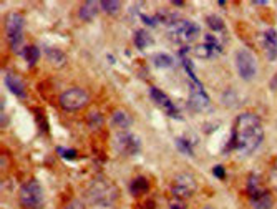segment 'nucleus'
<instances>
[{"label":"nucleus","mask_w":277,"mask_h":209,"mask_svg":"<svg viewBox=\"0 0 277 209\" xmlns=\"http://www.w3.org/2000/svg\"><path fill=\"white\" fill-rule=\"evenodd\" d=\"M148 190H150V181L146 180V178H143V176L134 178V180L132 181V184H130V191H132L133 196L144 194Z\"/></svg>","instance_id":"19"},{"label":"nucleus","mask_w":277,"mask_h":209,"mask_svg":"<svg viewBox=\"0 0 277 209\" xmlns=\"http://www.w3.org/2000/svg\"><path fill=\"white\" fill-rule=\"evenodd\" d=\"M173 5H174V7H182V5H184V2H181V0H174Z\"/></svg>","instance_id":"31"},{"label":"nucleus","mask_w":277,"mask_h":209,"mask_svg":"<svg viewBox=\"0 0 277 209\" xmlns=\"http://www.w3.org/2000/svg\"><path fill=\"white\" fill-rule=\"evenodd\" d=\"M202 209H214V208H211V206H208V208H202Z\"/></svg>","instance_id":"32"},{"label":"nucleus","mask_w":277,"mask_h":209,"mask_svg":"<svg viewBox=\"0 0 277 209\" xmlns=\"http://www.w3.org/2000/svg\"><path fill=\"white\" fill-rule=\"evenodd\" d=\"M150 95H151V98H153V102H154L156 104H158V106L163 108L164 112L168 113L171 118H181V116H180V112H178V108L173 104V102L170 100L166 93H163L161 90H158L156 86H151V88H150Z\"/></svg>","instance_id":"12"},{"label":"nucleus","mask_w":277,"mask_h":209,"mask_svg":"<svg viewBox=\"0 0 277 209\" xmlns=\"http://www.w3.org/2000/svg\"><path fill=\"white\" fill-rule=\"evenodd\" d=\"M212 174L219 178V180H224V176H226V171H224V168L221 164H218V166H214L212 168Z\"/></svg>","instance_id":"28"},{"label":"nucleus","mask_w":277,"mask_h":209,"mask_svg":"<svg viewBox=\"0 0 277 209\" xmlns=\"http://www.w3.org/2000/svg\"><path fill=\"white\" fill-rule=\"evenodd\" d=\"M45 54H46V58H48V62L54 66H65L66 65V55L62 52L60 48H46L45 50Z\"/></svg>","instance_id":"17"},{"label":"nucleus","mask_w":277,"mask_h":209,"mask_svg":"<svg viewBox=\"0 0 277 209\" xmlns=\"http://www.w3.org/2000/svg\"><path fill=\"white\" fill-rule=\"evenodd\" d=\"M170 208L171 209H186V202H184V200H181V198L173 196L170 200Z\"/></svg>","instance_id":"27"},{"label":"nucleus","mask_w":277,"mask_h":209,"mask_svg":"<svg viewBox=\"0 0 277 209\" xmlns=\"http://www.w3.org/2000/svg\"><path fill=\"white\" fill-rule=\"evenodd\" d=\"M114 148L120 154H124V156H134L140 153L141 150V143H140V138L134 136L132 133H126V132H120L114 138Z\"/></svg>","instance_id":"9"},{"label":"nucleus","mask_w":277,"mask_h":209,"mask_svg":"<svg viewBox=\"0 0 277 209\" xmlns=\"http://www.w3.org/2000/svg\"><path fill=\"white\" fill-rule=\"evenodd\" d=\"M5 32H7V42L10 48L18 52L24 42V17L17 12H12L5 18Z\"/></svg>","instance_id":"5"},{"label":"nucleus","mask_w":277,"mask_h":209,"mask_svg":"<svg viewBox=\"0 0 277 209\" xmlns=\"http://www.w3.org/2000/svg\"><path fill=\"white\" fill-rule=\"evenodd\" d=\"M88 102H90V96L83 88H70L62 93L58 98L60 106L66 112H76V110L85 108Z\"/></svg>","instance_id":"6"},{"label":"nucleus","mask_w":277,"mask_h":209,"mask_svg":"<svg viewBox=\"0 0 277 209\" xmlns=\"http://www.w3.org/2000/svg\"><path fill=\"white\" fill-rule=\"evenodd\" d=\"M236 68L239 76L246 82H250L258 73V65H256L254 55L249 50H239L236 54Z\"/></svg>","instance_id":"7"},{"label":"nucleus","mask_w":277,"mask_h":209,"mask_svg":"<svg viewBox=\"0 0 277 209\" xmlns=\"http://www.w3.org/2000/svg\"><path fill=\"white\" fill-rule=\"evenodd\" d=\"M221 52H222L221 42H219L218 36L212 35V34L204 35L202 45L194 48V54H196V56H200V58H214V56H218Z\"/></svg>","instance_id":"11"},{"label":"nucleus","mask_w":277,"mask_h":209,"mask_svg":"<svg viewBox=\"0 0 277 209\" xmlns=\"http://www.w3.org/2000/svg\"><path fill=\"white\" fill-rule=\"evenodd\" d=\"M22 54H24L25 60H27V64H28V65H35V64H36V60L40 58V52H38V48H36L35 45L25 46Z\"/></svg>","instance_id":"23"},{"label":"nucleus","mask_w":277,"mask_h":209,"mask_svg":"<svg viewBox=\"0 0 277 209\" xmlns=\"http://www.w3.org/2000/svg\"><path fill=\"white\" fill-rule=\"evenodd\" d=\"M88 200L93 206H112L118 198V188L108 180H95L88 188Z\"/></svg>","instance_id":"2"},{"label":"nucleus","mask_w":277,"mask_h":209,"mask_svg":"<svg viewBox=\"0 0 277 209\" xmlns=\"http://www.w3.org/2000/svg\"><path fill=\"white\" fill-rule=\"evenodd\" d=\"M252 5H269V2H262V0H254Z\"/></svg>","instance_id":"30"},{"label":"nucleus","mask_w":277,"mask_h":209,"mask_svg":"<svg viewBox=\"0 0 277 209\" xmlns=\"http://www.w3.org/2000/svg\"><path fill=\"white\" fill-rule=\"evenodd\" d=\"M5 86L18 98H25V95H27V93H25L24 82L20 80L17 75H14V73H7V75H5Z\"/></svg>","instance_id":"14"},{"label":"nucleus","mask_w":277,"mask_h":209,"mask_svg":"<svg viewBox=\"0 0 277 209\" xmlns=\"http://www.w3.org/2000/svg\"><path fill=\"white\" fill-rule=\"evenodd\" d=\"M262 45H264V50H266L268 58L270 62L276 60L277 58V32L274 28H269V30H266V32H264Z\"/></svg>","instance_id":"13"},{"label":"nucleus","mask_w":277,"mask_h":209,"mask_svg":"<svg viewBox=\"0 0 277 209\" xmlns=\"http://www.w3.org/2000/svg\"><path fill=\"white\" fill-rule=\"evenodd\" d=\"M170 36L178 44H190V42L196 40L201 34L200 25L191 22V20H178L173 25L168 27Z\"/></svg>","instance_id":"4"},{"label":"nucleus","mask_w":277,"mask_h":209,"mask_svg":"<svg viewBox=\"0 0 277 209\" xmlns=\"http://www.w3.org/2000/svg\"><path fill=\"white\" fill-rule=\"evenodd\" d=\"M176 146L181 153H184L188 156H194V150H192V144L184 138H176Z\"/></svg>","instance_id":"24"},{"label":"nucleus","mask_w":277,"mask_h":209,"mask_svg":"<svg viewBox=\"0 0 277 209\" xmlns=\"http://www.w3.org/2000/svg\"><path fill=\"white\" fill-rule=\"evenodd\" d=\"M153 65L158 68H170L174 65V58L168 54H156L153 56Z\"/></svg>","instance_id":"20"},{"label":"nucleus","mask_w":277,"mask_h":209,"mask_svg":"<svg viewBox=\"0 0 277 209\" xmlns=\"http://www.w3.org/2000/svg\"><path fill=\"white\" fill-rule=\"evenodd\" d=\"M100 8L108 15H116L122 8V4L116 2V0H103V2H100Z\"/></svg>","instance_id":"22"},{"label":"nucleus","mask_w":277,"mask_h":209,"mask_svg":"<svg viewBox=\"0 0 277 209\" xmlns=\"http://www.w3.org/2000/svg\"><path fill=\"white\" fill-rule=\"evenodd\" d=\"M98 10H100V4L93 2V0H88V2H85L80 7V18L85 20V22H90V20H93L96 17Z\"/></svg>","instance_id":"16"},{"label":"nucleus","mask_w":277,"mask_h":209,"mask_svg":"<svg viewBox=\"0 0 277 209\" xmlns=\"http://www.w3.org/2000/svg\"><path fill=\"white\" fill-rule=\"evenodd\" d=\"M188 106L196 113H202L211 108V100H209L208 93L204 92V88H202V83L201 85H196V83L191 85L190 98H188Z\"/></svg>","instance_id":"10"},{"label":"nucleus","mask_w":277,"mask_h":209,"mask_svg":"<svg viewBox=\"0 0 277 209\" xmlns=\"http://www.w3.org/2000/svg\"><path fill=\"white\" fill-rule=\"evenodd\" d=\"M264 140V128L260 123V118L254 113H242L239 114L232 130L231 146L238 153L250 154L259 148Z\"/></svg>","instance_id":"1"},{"label":"nucleus","mask_w":277,"mask_h":209,"mask_svg":"<svg viewBox=\"0 0 277 209\" xmlns=\"http://www.w3.org/2000/svg\"><path fill=\"white\" fill-rule=\"evenodd\" d=\"M18 200L25 209H40L44 204V188L35 180L24 182L18 191Z\"/></svg>","instance_id":"3"},{"label":"nucleus","mask_w":277,"mask_h":209,"mask_svg":"<svg viewBox=\"0 0 277 209\" xmlns=\"http://www.w3.org/2000/svg\"><path fill=\"white\" fill-rule=\"evenodd\" d=\"M206 22L209 25V28H212L214 32H222L224 30V22L221 20V17H218V15H209L206 18Z\"/></svg>","instance_id":"25"},{"label":"nucleus","mask_w":277,"mask_h":209,"mask_svg":"<svg viewBox=\"0 0 277 209\" xmlns=\"http://www.w3.org/2000/svg\"><path fill=\"white\" fill-rule=\"evenodd\" d=\"M112 124L118 130H126L132 124V116L124 110H114L112 114Z\"/></svg>","instance_id":"15"},{"label":"nucleus","mask_w":277,"mask_h":209,"mask_svg":"<svg viewBox=\"0 0 277 209\" xmlns=\"http://www.w3.org/2000/svg\"><path fill=\"white\" fill-rule=\"evenodd\" d=\"M56 153H60L62 158H65V160H75L76 158V151L75 150L62 148V146H58V148H56Z\"/></svg>","instance_id":"26"},{"label":"nucleus","mask_w":277,"mask_h":209,"mask_svg":"<svg viewBox=\"0 0 277 209\" xmlns=\"http://www.w3.org/2000/svg\"><path fill=\"white\" fill-rule=\"evenodd\" d=\"M153 44H154L153 36L146 32V30L141 28V30H136V32H134V45H136V48L146 50V48H150Z\"/></svg>","instance_id":"18"},{"label":"nucleus","mask_w":277,"mask_h":209,"mask_svg":"<svg viewBox=\"0 0 277 209\" xmlns=\"http://www.w3.org/2000/svg\"><path fill=\"white\" fill-rule=\"evenodd\" d=\"M270 86H272V90H277V73L274 75L272 82H270Z\"/></svg>","instance_id":"29"},{"label":"nucleus","mask_w":277,"mask_h":209,"mask_svg":"<svg viewBox=\"0 0 277 209\" xmlns=\"http://www.w3.org/2000/svg\"><path fill=\"white\" fill-rule=\"evenodd\" d=\"M196 188H198V182L194 180V176L190 173H181L174 178L173 186H171V192H173V196L176 198L186 200V198L194 194Z\"/></svg>","instance_id":"8"},{"label":"nucleus","mask_w":277,"mask_h":209,"mask_svg":"<svg viewBox=\"0 0 277 209\" xmlns=\"http://www.w3.org/2000/svg\"><path fill=\"white\" fill-rule=\"evenodd\" d=\"M252 206L254 209H270L272 208V196L269 192H262L260 196L252 200Z\"/></svg>","instance_id":"21"}]
</instances>
